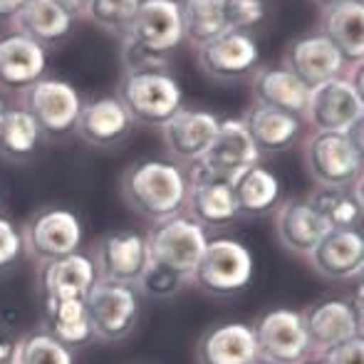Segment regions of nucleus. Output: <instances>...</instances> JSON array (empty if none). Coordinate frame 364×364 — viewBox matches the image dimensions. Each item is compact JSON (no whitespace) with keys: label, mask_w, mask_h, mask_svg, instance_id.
<instances>
[{"label":"nucleus","mask_w":364,"mask_h":364,"mask_svg":"<svg viewBox=\"0 0 364 364\" xmlns=\"http://www.w3.org/2000/svg\"><path fill=\"white\" fill-rule=\"evenodd\" d=\"M45 330L63 345L80 347L92 340L90 317L85 300H50L45 302Z\"/></svg>","instance_id":"2f4dec72"},{"label":"nucleus","mask_w":364,"mask_h":364,"mask_svg":"<svg viewBox=\"0 0 364 364\" xmlns=\"http://www.w3.org/2000/svg\"><path fill=\"white\" fill-rule=\"evenodd\" d=\"M122 65L124 73H149V70H168V55L151 53L136 45L134 40L122 38Z\"/></svg>","instance_id":"4c0bfd02"},{"label":"nucleus","mask_w":364,"mask_h":364,"mask_svg":"<svg viewBox=\"0 0 364 364\" xmlns=\"http://www.w3.org/2000/svg\"><path fill=\"white\" fill-rule=\"evenodd\" d=\"M228 183L238 213H245V216H263V213L275 211V206L280 203V193H283L280 178L260 164L240 168L235 176L228 178Z\"/></svg>","instance_id":"bb28decb"},{"label":"nucleus","mask_w":364,"mask_h":364,"mask_svg":"<svg viewBox=\"0 0 364 364\" xmlns=\"http://www.w3.org/2000/svg\"><path fill=\"white\" fill-rule=\"evenodd\" d=\"M305 166L317 186H352L362 176V124L350 134L312 132L305 141Z\"/></svg>","instance_id":"7ed1b4c3"},{"label":"nucleus","mask_w":364,"mask_h":364,"mask_svg":"<svg viewBox=\"0 0 364 364\" xmlns=\"http://www.w3.org/2000/svg\"><path fill=\"white\" fill-rule=\"evenodd\" d=\"M92 337L102 342H119L134 332L139 322L141 300L134 285L100 280L85 297Z\"/></svg>","instance_id":"39448f33"},{"label":"nucleus","mask_w":364,"mask_h":364,"mask_svg":"<svg viewBox=\"0 0 364 364\" xmlns=\"http://www.w3.org/2000/svg\"><path fill=\"white\" fill-rule=\"evenodd\" d=\"M186 283H188L186 275L151 260L149 268L144 270V275L139 278V283H136V288L144 292V295L154 297V300H168V297L178 295Z\"/></svg>","instance_id":"c9c22d12"},{"label":"nucleus","mask_w":364,"mask_h":364,"mask_svg":"<svg viewBox=\"0 0 364 364\" xmlns=\"http://www.w3.org/2000/svg\"><path fill=\"white\" fill-rule=\"evenodd\" d=\"M302 317H305V330L310 337V350L317 357L327 355L330 350L355 340V337H362L364 320L355 310L352 300H342V297L320 300L307 307Z\"/></svg>","instance_id":"4468645a"},{"label":"nucleus","mask_w":364,"mask_h":364,"mask_svg":"<svg viewBox=\"0 0 364 364\" xmlns=\"http://www.w3.org/2000/svg\"><path fill=\"white\" fill-rule=\"evenodd\" d=\"M312 270L325 280L360 278L364 268V238L360 228L327 230L310 255Z\"/></svg>","instance_id":"6ab92c4d"},{"label":"nucleus","mask_w":364,"mask_h":364,"mask_svg":"<svg viewBox=\"0 0 364 364\" xmlns=\"http://www.w3.org/2000/svg\"><path fill=\"white\" fill-rule=\"evenodd\" d=\"M302 364H322V360H307V362H302Z\"/></svg>","instance_id":"49530a36"},{"label":"nucleus","mask_w":364,"mask_h":364,"mask_svg":"<svg viewBox=\"0 0 364 364\" xmlns=\"http://www.w3.org/2000/svg\"><path fill=\"white\" fill-rule=\"evenodd\" d=\"M218 124L220 117L213 112L181 107L166 124H161V139L171 161L193 166L211 144Z\"/></svg>","instance_id":"2eb2a0df"},{"label":"nucleus","mask_w":364,"mask_h":364,"mask_svg":"<svg viewBox=\"0 0 364 364\" xmlns=\"http://www.w3.org/2000/svg\"><path fill=\"white\" fill-rule=\"evenodd\" d=\"M322 364H364V340L355 337V340L330 350L327 355H322Z\"/></svg>","instance_id":"ea45409f"},{"label":"nucleus","mask_w":364,"mask_h":364,"mask_svg":"<svg viewBox=\"0 0 364 364\" xmlns=\"http://www.w3.org/2000/svg\"><path fill=\"white\" fill-rule=\"evenodd\" d=\"M225 30L250 33L265 20V0H218Z\"/></svg>","instance_id":"e433bc0d"},{"label":"nucleus","mask_w":364,"mask_h":364,"mask_svg":"<svg viewBox=\"0 0 364 364\" xmlns=\"http://www.w3.org/2000/svg\"><path fill=\"white\" fill-rule=\"evenodd\" d=\"M97 283L95 263L87 253L77 250L73 255L50 260L40 270L43 302L50 300H85L92 285Z\"/></svg>","instance_id":"b1692460"},{"label":"nucleus","mask_w":364,"mask_h":364,"mask_svg":"<svg viewBox=\"0 0 364 364\" xmlns=\"http://www.w3.org/2000/svg\"><path fill=\"white\" fill-rule=\"evenodd\" d=\"M273 225L280 245L302 258H307L330 230L325 218L310 206L307 198H290L278 203L273 211Z\"/></svg>","instance_id":"aec40b11"},{"label":"nucleus","mask_w":364,"mask_h":364,"mask_svg":"<svg viewBox=\"0 0 364 364\" xmlns=\"http://www.w3.org/2000/svg\"><path fill=\"white\" fill-rule=\"evenodd\" d=\"M255 364H268V362H260V360H258V362H255Z\"/></svg>","instance_id":"de8ad7c7"},{"label":"nucleus","mask_w":364,"mask_h":364,"mask_svg":"<svg viewBox=\"0 0 364 364\" xmlns=\"http://www.w3.org/2000/svg\"><path fill=\"white\" fill-rule=\"evenodd\" d=\"M243 122L260 154H278L290 149L300 136L302 124H305L300 117L260 105H253V109H248Z\"/></svg>","instance_id":"cd10ccee"},{"label":"nucleus","mask_w":364,"mask_h":364,"mask_svg":"<svg viewBox=\"0 0 364 364\" xmlns=\"http://www.w3.org/2000/svg\"><path fill=\"white\" fill-rule=\"evenodd\" d=\"M20 337L13 335L5 325H0V364H18Z\"/></svg>","instance_id":"a19ab883"},{"label":"nucleus","mask_w":364,"mask_h":364,"mask_svg":"<svg viewBox=\"0 0 364 364\" xmlns=\"http://www.w3.org/2000/svg\"><path fill=\"white\" fill-rule=\"evenodd\" d=\"M188 171L171 159H141L122 176V198L136 216L159 223L183 211L188 196Z\"/></svg>","instance_id":"f257e3e1"},{"label":"nucleus","mask_w":364,"mask_h":364,"mask_svg":"<svg viewBox=\"0 0 364 364\" xmlns=\"http://www.w3.org/2000/svg\"><path fill=\"white\" fill-rule=\"evenodd\" d=\"M322 35L332 40L342 53L347 65H360L364 60V5L362 0H347V3L325 8L322 18Z\"/></svg>","instance_id":"c85d7f7f"},{"label":"nucleus","mask_w":364,"mask_h":364,"mask_svg":"<svg viewBox=\"0 0 364 364\" xmlns=\"http://www.w3.org/2000/svg\"><path fill=\"white\" fill-rule=\"evenodd\" d=\"M310 206L325 218L330 230L360 228L362 223V176L352 186H317L307 196Z\"/></svg>","instance_id":"c756f323"},{"label":"nucleus","mask_w":364,"mask_h":364,"mask_svg":"<svg viewBox=\"0 0 364 364\" xmlns=\"http://www.w3.org/2000/svg\"><path fill=\"white\" fill-rule=\"evenodd\" d=\"M124 38L151 53L171 55L183 43L178 0H141Z\"/></svg>","instance_id":"dca6fc26"},{"label":"nucleus","mask_w":364,"mask_h":364,"mask_svg":"<svg viewBox=\"0 0 364 364\" xmlns=\"http://www.w3.org/2000/svg\"><path fill=\"white\" fill-rule=\"evenodd\" d=\"M48 70V50L20 33L0 38V90L25 92Z\"/></svg>","instance_id":"412c9836"},{"label":"nucleus","mask_w":364,"mask_h":364,"mask_svg":"<svg viewBox=\"0 0 364 364\" xmlns=\"http://www.w3.org/2000/svg\"><path fill=\"white\" fill-rule=\"evenodd\" d=\"M58 3L63 5V8L68 10V13L77 20V18H87L92 0H58Z\"/></svg>","instance_id":"79ce46f5"},{"label":"nucleus","mask_w":364,"mask_h":364,"mask_svg":"<svg viewBox=\"0 0 364 364\" xmlns=\"http://www.w3.org/2000/svg\"><path fill=\"white\" fill-rule=\"evenodd\" d=\"M285 68L300 77L307 87H317L322 82L345 75L347 63L327 35L310 33L290 43L288 53H285Z\"/></svg>","instance_id":"a211bd4d"},{"label":"nucleus","mask_w":364,"mask_h":364,"mask_svg":"<svg viewBox=\"0 0 364 364\" xmlns=\"http://www.w3.org/2000/svg\"><path fill=\"white\" fill-rule=\"evenodd\" d=\"M320 8H332V5H340V3H347V0H315Z\"/></svg>","instance_id":"c03bdc74"},{"label":"nucleus","mask_w":364,"mask_h":364,"mask_svg":"<svg viewBox=\"0 0 364 364\" xmlns=\"http://www.w3.org/2000/svg\"><path fill=\"white\" fill-rule=\"evenodd\" d=\"M10 23H13V33H20L48 48V45L63 43L73 33L75 18L58 0H28L10 18Z\"/></svg>","instance_id":"a878e982"},{"label":"nucleus","mask_w":364,"mask_h":364,"mask_svg":"<svg viewBox=\"0 0 364 364\" xmlns=\"http://www.w3.org/2000/svg\"><path fill=\"white\" fill-rule=\"evenodd\" d=\"M198 364H255L258 345L253 327L245 322H223L203 332L196 345Z\"/></svg>","instance_id":"5701e85b"},{"label":"nucleus","mask_w":364,"mask_h":364,"mask_svg":"<svg viewBox=\"0 0 364 364\" xmlns=\"http://www.w3.org/2000/svg\"><path fill=\"white\" fill-rule=\"evenodd\" d=\"M18 364H75L73 350L53 337L48 330L20 337Z\"/></svg>","instance_id":"72a5a7b5"},{"label":"nucleus","mask_w":364,"mask_h":364,"mask_svg":"<svg viewBox=\"0 0 364 364\" xmlns=\"http://www.w3.org/2000/svg\"><path fill=\"white\" fill-rule=\"evenodd\" d=\"M250 90H253L255 105L288 112V114H295L300 119L302 112H305L307 97H310V87L295 73H290L285 65L258 68L250 75Z\"/></svg>","instance_id":"393cba45"},{"label":"nucleus","mask_w":364,"mask_h":364,"mask_svg":"<svg viewBox=\"0 0 364 364\" xmlns=\"http://www.w3.org/2000/svg\"><path fill=\"white\" fill-rule=\"evenodd\" d=\"M117 97L134 122L161 127L183 107V92L168 70L124 73L117 87Z\"/></svg>","instance_id":"f03ea898"},{"label":"nucleus","mask_w":364,"mask_h":364,"mask_svg":"<svg viewBox=\"0 0 364 364\" xmlns=\"http://www.w3.org/2000/svg\"><path fill=\"white\" fill-rule=\"evenodd\" d=\"M23 253V233H20L13 220L0 216V273L13 268Z\"/></svg>","instance_id":"58836bf2"},{"label":"nucleus","mask_w":364,"mask_h":364,"mask_svg":"<svg viewBox=\"0 0 364 364\" xmlns=\"http://www.w3.org/2000/svg\"><path fill=\"white\" fill-rule=\"evenodd\" d=\"M25 109L40 124L43 134L65 136L75 132L82 109V97L75 85L58 77H43L25 90Z\"/></svg>","instance_id":"9b49d317"},{"label":"nucleus","mask_w":364,"mask_h":364,"mask_svg":"<svg viewBox=\"0 0 364 364\" xmlns=\"http://www.w3.org/2000/svg\"><path fill=\"white\" fill-rule=\"evenodd\" d=\"M183 23V40L201 48L225 30L218 0H178Z\"/></svg>","instance_id":"473e14b6"},{"label":"nucleus","mask_w":364,"mask_h":364,"mask_svg":"<svg viewBox=\"0 0 364 364\" xmlns=\"http://www.w3.org/2000/svg\"><path fill=\"white\" fill-rule=\"evenodd\" d=\"M253 164H260V151L250 139L245 122L220 119L216 134H213L208 149L203 151V156L188 168L196 173H206V176L228 181L240 168L253 166Z\"/></svg>","instance_id":"f8f14e48"},{"label":"nucleus","mask_w":364,"mask_h":364,"mask_svg":"<svg viewBox=\"0 0 364 364\" xmlns=\"http://www.w3.org/2000/svg\"><path fill=\"white\" fill-rule=\"evenodd\" d=\"M43 129L25 107L5 109L0 117V156L8 161H25L35 154Z\"/></svg>","instance_id":"7c9ffc66"},{"label":"nucleus","mask_w":364,"mask_h":364,"mask_svg":"<svg viewBox=\"0 0 364 364\" xmlns=\"http://www.w3.org/2000/svg\"><path fill=\"white\" fill-rule=\"evenodd\" d=\"M258 360L268 364H302L312 357L305 317L300 310L275 307L253 325Z\"/></svg>","instance_id":"6e6552de"},{"label":"nucleus","mask_w":364,"mask_h":364,"mask_svg":"<svg viewBox=\"0 0 364 364\" xmlns=\"http://www.w3.org/2000/svg\"><path fill=\"white\" fill-rule=\"evenodd\" d=\"M8 109V107H5V102H3V97H0V117H3V112Z\"/></svg>","instance_id":"a18cd8bd"},{"label":"nucleus","mask_w":364,"mask_h":364,"mask_svg":"<svg viewBox=\"0 0 364 364\" xmlns=\"http://www.w3.org/2000/svg\"><path fill=\"white\" fill-rule=\"evenodd\" d=\"M139 3L141 0H92L87 18L95 25H100L102 30H107V33L124 38L136 10H139Z\"/></svg>","instance_id":"f704fd0d"},{"label":"nucleus","mask_w":364,"mask_h":364,"mask_svg":"<svg viewBox=\"0 0 364 364\" xmlns=\"http://www.w3.org/2000/svg\"><path fill=\"white\" fill-rule=\"evenodd\" d=\"M188 196L183 213H188L203 228H225L240 216L230 183L206 173L188 171Z\"/></svg>","instance_id":"4be33fe9"},{"label":"nucleus","mask_w":364,"mask_h":364,"mask_svg":"<svg viewBox=\"0 0 364 364\" xmlns=\"http://www.w3.org/2000/svg\"><path fill=\"white\" fill-rule=\"evenodd\" d=\"M364 95L347 80L345 75L327 80L317 87H310L302 122L312 132L325 134H350L362 124Z\"/></svg>","instance_id":"423d86ee"},{"label":"nucleus","mask_w":364,"mask_h":364,"mask_svg":"<svg viewBox=\"0 0 364 364\" xmlns=\"http://www.w3.org/2000/svg\"><path fill=\"white\" fill-rule=\"evenodd\" d=\"M146 240L154 263L166 265L191 280V273L196 270L208 245V230L181 211L176 216L154 223Z\"/></svg>","instance_id":"0eeeda50"},{"label":"nucleus","mask_w":364,"mask_h":364,"mask_svg":"<svg viewBox=\"0 0 364 364\" xmlns=\"http://www.w3.org/2000/svg\"><path fill=\"white\" fill-rule=\"evenodd\" d=\"M20 233H23L25 253L33 260H38L40 265L77 253L82 245V238H85L82 220L77 218V213L60 206L38 211L25 223V228Z\"/></svg>","instance_id":"1a4fd4ad"},{"label":"nucleus","mask_w":364,"mask_h":364,"mask_svg":"<svg viewBox=\"0 0 364 364\" xmlns=\"http://www.w3.org/2000/svg\"><path fill=\"white\" fill-rule=\"evenodd\" d=\"M28 0H0V18H13Z\"/></svg>","instance_id":"37998d69"},{"label":"nucleus","mask_w":364,"mask_h":364,"mask_svg":"<svg viewBox=\"0 0 364 364\" xmlns=\"http://www.w3.org/2000/svg\"><path fill=\"white\" fill-rule=\"evenodd\" d=\"M90 258L100 280L134 285V288L151 263L146 235L136 230H112L102 235Z\"/></svg>","instance_id":"9d476101"},{"label":"nucleus","mask_w":364,"mask_h":364,"mask_svg":"<svg viewBox=\"0 0 364 364\" xmlns=\"http://www.w3.org/2000/svg\"><path fill=\"white\" fill-rule=\"evenodd\" d=\"M134 129V119L117 95H105L82 102L75 132L85 144L95 149H112L127 139Z\"/></svg>","instance_id":"f3484780"},{"label":"nucleus","mask_w":364,"mask_h":364,"mask_svg":"<svg viewBox=\"0 0 364 364\" xmlns=\"http://www.w3.org/2000/svg\"><path fill=\"white\" fill-rule=\"evenodd\" d=\"M196 58L201 70L213 80L233 82L253 75L260 63L258 43L250 33L223 30L216 38L196 48Z\"/></svg>","instance_id":"ddd939ff"},{"label":"nucleus","mask_w":364,"mask_h":364,"mask_svg":"<svg viewBox=\"0 0 364 364\" xmlns=\"http://www.w3.org/2000/svg\"><path fill=\"white\" fill-rule=\"evenodd\" d=\"M253 280V255L235 238H208V245L191 273V283L208 295H238Z\"/></svg>","instance_id":"20e7f679"}]
</instances>
